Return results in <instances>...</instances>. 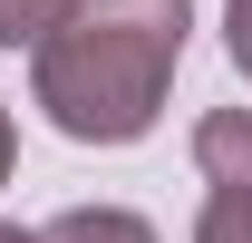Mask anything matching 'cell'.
<instances>
[{"label":"cell","mask_w":252,"mask_h":243,"mask_svg":"<svg viewBox=\"0 0 252 243\" xmlns=\"http://www.w3.org/2000/svg\"><path fill=\"white\" fill-rule=\"evenodd\" d=\"M194 0H88L49 49H39V107L78 146H136L165 117L175 59H185Z\"/></svg>","instance_id":"obj_1"},{"label":"cell","mask_w":252,"mask_h":243,"mask_svg":"<svg viewBox=\"0 0 252 243\" xmlns=\"http://www.w3.org/2000/svg\"><path fill=\"white\" fill-rule=\"evenodd\" d=\"M194 165L204 185H252V107H214L194 126Z\"/></svg>","instance_id":"obj_2"},{"label":"cell","mask_w":252,"mask_h":243,"mask_svg":"<svg viewBox=\"0 0 252 243\" xmlns=\"http://www.w3.org/2000/svg\"><path fill=\"white\" fill-rule=\"evenodd\" d=\"M39 243H156V224L126 214V204H78V214H59Z\"/></svg>","instance_id":"obj_3"},{"label":"cell","mask_w":252,"mask_h":243,"mask_svg":"<svg viewBox=\"0 0 252 243\" xmlns=\"http://www.w3.org/2000/svg\"><path fill=\"white\" fill-rule=\"evenodd\" d=\"M88 0H0V49H49Z\"/></svg>","instance_id":"obj_4"},{"label":"cell","mask_w":252,"mask_h":243,"mask_svg":"<svg viewBox=\"0 0 252 243\" xmlns=\"http://www.w3.org/2000/svg\"><path fill=\"white\" fill-rule=\"evenodd\" d=\"M194 243H252V185H214V195H204Z\"/></svg>","instance_id":"obj_5"},{"label":"cell","mask_w":252,"mask_h":243,"mask_svg":"<svg viewBox=\"0 0 252 243\" xmlns=\"http://www.w3.org/2000/svg\"><path fill=\"white\" fill-rule=\"evenodd\" d=\"M223 39H233V68L252 78V0H223Z\"/></svg>","instance_id":"obj_6"},{"label":"cell","mask_w":252,"mask_h":243,"mask_svg":"<svg viewBox=\"0 0 252 243\" xmlns=\"http://www.w3.org/2000/svg\"><path fill=\"white\" fill-rule=\"evenodd\" d=\"M10 156H20V146H10V107H0V185H10Z\"/></svg>","instance_id":"obj_7"},{"label":"cell","mask_w":252,"mask_h":243,"mask_svg":"<svg viewBox=\"0 0 252 243\" xmlns=\"http://www.w3.org/2000/svg\"><path fill=\"white\" fill-rule=\"evenodd\" d=\"M0 243H39V234H20V224H0Z\"/></svg>","instance_id":"obj_8"}]
</instances>
